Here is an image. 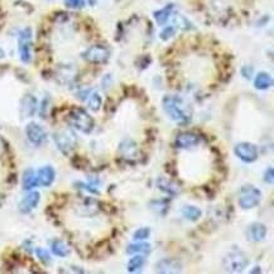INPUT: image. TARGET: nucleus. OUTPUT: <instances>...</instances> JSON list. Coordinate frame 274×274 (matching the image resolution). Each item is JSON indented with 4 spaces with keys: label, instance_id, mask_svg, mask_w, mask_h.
<instances>
[{
    "label": "nucleus",
    "instance_id": "nucleus-1",
    "mask_svg": "<svg viewBox=\"0 0 274 274\" xmlns=\"http://www.w3.org/2000/svg\"><path fill=\"white\" fill-rule=\"evenodd\" d=\"M162 105H163L165 113L169 116V119L176 122L177 124L186 125L191 122V110H190L189 105L183 101V99L168 95L163 98Z\"/></svg>",
    "mask_w": 274,
    "mask_h": 274
},
{
    "label": "nucleus",
    "instance_id": "nucleus-10",
    "mask_svg": "<svg viewBox=\"0 0 274 274\" xmlns=\"http://www.w3.org/2000/svg\"><path fill=\"white\" fill-rule=\"evenodd\" d=\"M183 265L178 259L165 258L155 264V272L158 273H181Z\"/></svg>",
    "mask_w": 274,
    "mask_h": 274
},
{
    "label": "nucleus",
    "instance_id": "nucleus-11",
    "mask_svg": "<svg viewBox=\"0 0 274 274\" xmlns=\"http://www.w3.org/2000/svg\"><path fill=\"white\" fill-rule=\"evenodd\" d=\"M174 143H176L177 148L187 149V148L197 146L200 143V137L195 133H192V131H185V133H180L177 135Z\"/></svg>",
    "mask_w": 274,
    "mask_h": 274
},
{
    "label": "nucleus",
    "instance_id": "nucleus-24",
    "mask_svg": "<svg viewBox=\"0 0 274 274\" xmlns=\"http://www.w3.org/2000/svg\"><path fill=\"white\" fill-rule=\"evenodd\" d=\"M152 250V247L149 244L147 243H135L130 244L126 249V253L128 254H138V253H149Z\"/></svg>",
    "mask_w": 274,
    "mask_h": 274
},
{
    "label": "nucleus",
    "instance_id": "nucleus-29",
    "mask_svg": "<svg viewBox=\"0 0 274 274\" xmlns=\"http://www.w3.org/2000/svg\"><path fill=\"white\" fill-rule=\"evenodd\" d=\"M64 4H66L68 8L79 9V8H83V6L85 5V0H64Z\"/></svg>",
    "mask_w": 274,
    "mask_h": 274
},
{
    "label": "nucleus",
    "instance_id": "nucleus-20",
    "mask_svg": "<svg viewBox=\"0 0 274 274\" xmlns=\"http://www.w3.org/2000/svg\"><path fill=\"white\" fill-rule=\"evenodd\" d=\"M172 10H173V4H168L165 8H162V9L154 12L155 21H157L159 25L166 24L168 19H169V17H171Z\"/></svg>",
    "mask_w": 274,
    "mask_h": 274
},
{
    "label": "nucleus",
    "instance_id": "nucleus-18",
    "mask_svg": "<svg viewBox=\"0 0 274 274\" xmlns=\"http://www.w3.org/2000/svg\"><path fill=\"white\" fill-rule=\"evenodd\" d=\"M23 189L27 190V191H31L32 189L38 186V181H37V172L32 168L27 169V171L23 173Z\"/></svg>",
    "mask_w": 274,
    "mask_h": 274
},
{
    "label": "nucleus",
    "instance_id": "nucleus-15",
    "mask_svg": "<svg viewBox=\"0 0 274 274\" xmlns=\"http://www.w3.org/2000/svg\"><path fill=\"white\" fill-rule=\"evenodd\" d=\"M119 150L122 153L123 158L125 159H134L137 158L138 154H139V148H138V144L135 143L134 140L126 139L124 140L119 147Z\"/></svg>",
    "mask_w": 274,
    "mask_h": 274
},
{
    "label": "nucleus",
    "instance_id": "nucleus-13",
    "mask_svg": "<svg viewBox=\"0 0 274 274\" xmlns=\"http://www.w3.org/2000/svg\"><path fill=\"white\" fill-rule=\"evenodd\" d=\"M56 171L52 166H44L41 169L37 171V181H38V186L49 187L52 183L55 182Z\"/></svg>",
    "mask_w": 274,
    "mask_h": 274
},
{
    "label": "nucleus",
    "instance_id": "nucleus-5",
    "mask_svg": "<svg viewBox=\"0 0 274 274\" xmlns=\"http://www.w3.org/2000/svg\"><path fill=\"white\" fill-rule=\"evenodd\" d=\"M83 57L90 63H106L110 58V52L106 47L101 46V44H95L84 52Z\"/></svg>",
    "mask_w": 274,
    "mask_h": 274
},
{
    "label": "nucleus",
    "instance_id": "nucleus-16",
    "mask_svg": "<svg viewBox=\"0 0 274 274\" xmlns=\"http://www.w3.org/2000/svg\"><path fill=\"white\" fill-rule=\"evenodd\" d=\"M37 110V99L33 95H25L24 98L21 99V113L24 118H31L36 114Z\"/></svg>",
    "mask_w": 274,
    "mask_h": 274
},
{
    "label": "nucleus",
    "instance_id": "nucleus-17",
    "mask_svg": "<svg viewBox=\"0 0 274 274\" xmlns=\"http://www.w3.org/2000/svg\"><path fill=\"white\" fill-rule=\"evenodd\" d=\"M157 185H158V189L161 191L166 192L169 196H174L180 192V189H178L176 183L172 182L171 180H167L165 177H159L158 181H157Z\"/></svg>",
    "mask_w": 274,
    "mask_h": 274
},
{
    "label": "nucleus",
    "instance_id": "nucleus-27",
    "mask_svg": "<svg viewBox=\"0 0 274 274\" xmlns=\"http://www.w3.org/2000/svg\"><path fill=\"white\" fill-rule=\"evenodd\" d=\"M36 254H37V256L40 258L41 262L44 263V264H49V263H51V255H49V253L47 252L46 249H42V248H37Z\"/></svg>",
    "mask_w": 274,
    "mask_h": 274
},
{
    "label": "nucleus",
    "instance_id": "nucleus-12",
    "mask_svg": "<svg viewBox=\"0 0 274 274\" xmlns=\"http://www.w3.org/2000/svg\"><path fill=\"white\" fill-rule=\"evenodd\" d=\"M41 201L40 192L32 191L29 192L27 196L21 198V201L19 202V211L21 213H29L32 210H34Z\"/></svg>",
    "mask_w": 274,
    "mask_h": 274
},
{
    "label": "nucleus",
    "instance_id": "nucleus-8",
    "mask_svg": "<svg viewBox=\"0 0 274 274\" xmlns=\"http://www.w3.org/2000/svg\"><path fill=\"white\" fill-rule=\"evenodd\" d=\"M25 134H27L28 140L34 146L40 147L42 146L47 139L46 130L41 126L40 124L32 122L25 126Z\"/></svg>",
    "mask_w": 274,
    "mask_h": 274
},
{
    "label": "nucleus",
    "instance_id": "nucleus-31",
    "mask_svg": "<svg viewBox=\"0 0 274 274\" xmlns=\"http://www.w3.org/2000/svg\"><path fill=\"white\" fill-rule=\"evenodd\" d=\"M241 73H243V76L245 79H250L252 77V73H253V68L250 67V66H244L243 70H241Z\"/></svg>",
    "mask_w": 274,
    "mask_h": 274
},
{
    "label": "nucleus",
    "instance_id": "nucleus-4",
    "mask_svg": "<svg viewBox=\"0 0 274 274\" xmlns=\"http://www.w3.org/2000/svg\"><path fill=\"white\" fill-rule=\"evenodd\" d=\"M262 200V192L253 185H245L241 187L240 197H239V205L244 210H250L258 206Z\"/></svg>",
    "mask_w": 274,
    "mask_h": 274
},
{
    "label": "nucleus",
    "instance_id": "nucleus-23",
    "mask_svg": "<svg viewBox=\"0 0 274 274\" xmlns=\"http://www.w3.org/2000/svg\"><path fill=\"white\" fill-rule=\"evenodd\" d=\"M51 250H52V253L55 254V255L61 256V258L68 255V253H70V249H68V247L66 245V243L62 240H60V239H56V240L52 241Z\"/></svg>",
    "mask_w": 274,
    "mask_h": 274
},
{
    "label": "nucleus",
    "instance_id": "nucleus-3",
    "mask_svg": "<svg viewBox=\"0 0 274 274\" xmlns=\"http://www.w3.org/2000/svg\"><path fill=\"white\" fill-rule=\"evenodd\" d=\"M53 140L58 150L64 155H68L75 150L77 146V138L71 129H61L53 134Z\"/></svg>",
    "mask_w": 274,
    "mask_h": 274
},
{
    "label": "nucleus",
    "instance_id": "nucleus-22",
    "mask_svg": "<svg viewBox=\"0 0 274 274\" xmlns=\"http://www.w3.org/2000/svg\"><path fill=\"white\" fill-rule=\"evenodd\" d=\"M182 215L185 219L190 220V221H197L202 216V211L197 206L187 205V206H185L182 209Z\"/></svg>",
    "mask_w": 274,
    "mask_h": 274
},
{
    "label": "nucleus",
    "instance_id": "nucleus-21",
    "mask_svg": "<svg viewBox=\"0 0 274 274\" xmlns=\"http://www.w3.org/2000/svg\"><path fill=\"white\" fill-rule=\"evenodd\" d=\"M147 260L143 255H134L133 258L129 259L128 265H126V268H128L129 273H135V272H139L144 268V265H146Z\"/></svg>",
    "mask_w": 274,
    "mask_h": 274
},
{
    "label": "nucleus",
    "instance_id": "nucleus-26",
    "mask_svg": "<svg viewBox=\"0 0 274 274\" xmlns=\"http://www.w3.org/2000/svg\"><path fill=\"white\" fill-rule=\"evenodd\" d=\"M149 235H150L149 228H140V229H138L134 234H133V239H134L135 241L146 240V239L149 238Z\"/></svg>",
    "mask_w": 274,
    "mask_h": 274
},
{
    "label": "nucleus",
    "instance_id": "nucleus-14",
    "mask_svg": "<svg viewBox=\"0 0 274 274\" xmlns=\"http://www.w3.org/2000/svg\"><path fill=\"white\" fill-rule=\"evenodd\" d=\"M267 226L262 223H252L247 230V235L249 240L262 241L267 236Z\"/></svg>",
    "mask_w": 274,
    "mask_h": 274
},
{
    "label": "nucleus",
    "instance_id": "nucleus-19",
    "mask_svg": "<svg viewBox=\"0 0 274 274\" xmlns=\"http://www.w3.org/2000/svg\"><path fill=\"white\" fill-rule=\"evenodd\" d=\"M254 85L258 90H268L273 85V79L267 72H259L255 77Z\"/></svg>",
    "mask_w": 274,
    "mask_h": 274
},
{
    "label": "nucleus",
    "instance_id": "nucleus-2",
    "mask_svg": "<svg viewBox=\"0 0 274 274\" xmlns=\"http://www.w3.org/2000/svg\"><path fill=\"white\" fill-rule=\"evenodd\" d=\"M68 122L76 130L81 131L84 134H90L94 130L95 122L92 116L86 113L84 109H72L68 114Z\"/></svg>",
    "mask_w": 274,
    "mask_h": 274
},
{
    "label": "nucleus",
    "instance_id": "nucleus-25",
    "mask_svg": "<svg viewBox=\"0 0 274 274\" xmlns=\"http://www.w3.org/2000/svg\"><path fill=\"white\" fill-rule=\"evenodd\" d=\"M88 107L94 111H98L99 109L101 107V104H103V100H101V96L98 94V92H94V94L90 95V99H88Z\"/></svg>",
    "mask_w": 274,
    "mask_h": 274
},
{
    "label": "nucleus",
    "instance_id": "nucleus-7",
    "mask_svg": "<svg viewBox=\"0 0 274 274\" xmlns=\"http://www.w3.org/2000/svg\"><path fill=\"white\" fill-rule=\"evenodd\" d=\"M235 154L245 163H253L258 159V148L249 142H240L235 146Z\"/></svg>",
    "mask_w": 274,
    "mask_h": 274
},
{
    "label": "nucleus",
    "instance_id": "nucleus-9",
    "mask_svg": "<svg viewBox=\"0 0 274 274\" xmlns=\"http://www.w3.org/2000/svg\"><path fill=\"white\" fill-rule=\"evenodd\" d=\"M225 269L230 272H241L248 265L249 260L243 253L240 252H234V253L228 254L225 258Z\"/></svg>",
    "mask_w": 274,
    "mask_h": 274
},
{
    "label": "nucleus",
    "instance_id": "nucleus-6",
    "mask_svg": "<svg viewBox=\"0 0 274 274\" xmlns=\"http://www.w3.org/2000/svg\"><path fill=\"white\" fill-rule=\"evenodd\" d=\"M19 56L24 63H29L32 60V29L25 28L19 34Z\"/></svg>",
    "mask_w": 274,
    "mask_h": 274
},
{
    "label": "nucleus",
    "instance_id": "nucleus-28",
    "mask_svg": "<svg viewBox=\"0 0 274 274\" xmlns=\"http://www.w3.org/2000/svg\"><path fill=\"white\" fill-rule=\"evenodd\" d=\"M174 33H176V29H174L173 27H167L161 32L159 37H161L162 41H168L169 38H172V37L174 36Z\"/></svg>",
    "mask_w": 274,
    "mask_h": 274
},
{
    "label": "nucleus",
    "instance_id": "nucleus-30",
    "mask_svg": "<svg viewBox=\"0 0 274 274\" xmlns=\"http://www.w3.org/2000/svg\"><path fill=\"white\" fill-rule=\"evenodd\" d=\"M264 181L267 183H269V185H272V183H273V181H274V171H273V168H272V167H269L268 169L265 171Z\"/></svg>",
    "mask_w": 274,
    "mask_h": 274
}]
</instances>
